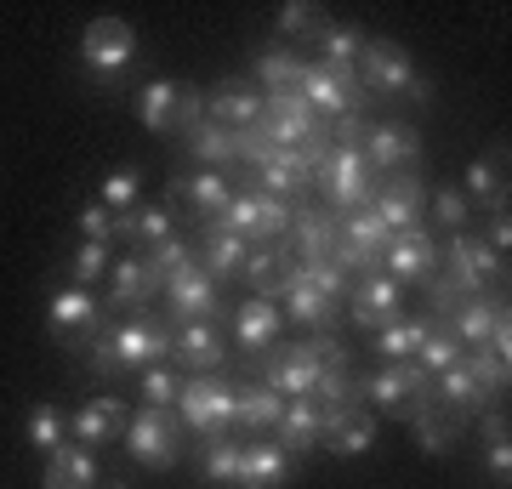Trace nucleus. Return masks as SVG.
I'll list each match as a JSON object with an SVG mask.
<instances>
[{"mask_svg":"<svg viewBox=\"0 0 512 489\" xmlns=\"http://www.w3.org/2000/svg\"><path fill=\"white\" fill-rule=\"evenodd\" d=\"M313 182L325 188L330 211H342V217L359 211V205H370V165H365V154H359V143H348V137H336V143L325 148Z\"/></svg>","mask_w":512,"mask_h":489,"instance_id":"1","label":"nucleus"},{"mask_svg":"<svg viewBox=\"0 0 512 489\" xmlns=\"http://www.w3.org/2000/svg\"><path fill=\"white\" fill-rule=\"evenodd\" d=\"M171 410H177L183 427H194L200 438L228 433V427H234V410H239V387H228L222 376H194V381H183V393H177Z\"/></svg>","mask_w":512,"mask_h":489,"instance_id":"2","label":"nucleus"},{"mask_svg":"<svg viewBox=\"0 0 512 489\" xmlns=\"http://www.w3.org/2000/svg\"><path fill=\"white\" fill-rule=\"evenodd\" d=\"M80 63H86V74H97L103 86L120 80V74L137 63V29H131L126 18H92L86 35H80Z\"/></svg>","mask_w":512,"mask_h":489,"instance_id":"3","label":"nucleus"},{"mask_svg":"<svg viewBox=\"0 0 512 489\" xmlns=\"http://www.w3.org/2000/svg\"><path fill=\"white\" fill-rule=\"evenodd\" d=\"M126 450L154 472L177 467V455H183V421H177V410H148L143 404L137 416H126Z\"/></svg>","mask_w":512,"mask_h":489,"instance_id":"4","label":"nucleus"},{"mask_svg":"<svg viewBox=\"0 0 512 489\" xmlns=\"http://www.w3.org/2000/svg\"><path fill=\"white\" fill-rule=\"evenodd\" d=\"M439 262H444V285H450V296H484V290L501 279V256L484 245V239H467V234H450V245L439 251Z\"/></svg>","mask_w":512,"mask_h":489,"instance_id":"5","label":"nucleus"},{"mask_svg":"<svg viewBox=\"0 0 512 489\" xmlns=\"http://www.w3.org/2000/svg\"><path fill=\"white\" fill-rule=\"evenodd\" d=\"M256 131L274 148H302L308 137H319V114L308 109L302 91H262V120Z\"/></svg>","mask_w":512,"mask_h":489,"instance_id":"6","label":"nucleus"},{"mask_svg":"<svg viewBox=\"0 0 512 489\" xmlns=\"http://www.w3.org/2000/svg\"><path fill=\"white\" fill-rule=\"evenodd\" d=\"M46 325H52L57 342H69V347H92V336L103 330V308H97L92 290L63 285L57 296H46Z\"/></svg>","mask_w":512,"mask_h":489,"instance_id":"7","label":"nucleus"},{"mask_svg":"<svg viewBox=\"0 0 512 489\" xmlns=\"http://www.w3.org/2000/svg\"><path fill=\"white\" fill-rule=\"evenodd\" d=\"M137 120H143L148 131L194 126V120H205V97L183 91L177 80H148V86L137 91Z\"/></svg>","mask_w":512,"mask_h":489,"instance_id":"8","label":"nucleus"},{"mask_svg":"<svg viewBox=\"0 0 512 489\" xmlns=\"http://www.w3.org/2000/svg\"><path fill=\"white\" fill-rule=\"evenodd\" d=\"M359 69H365V80L376 91H416L421 103L433 97V86L416 74L410 52H404V46H393V40H365V46H359Z\"/></svg>","mask_w":512,"mask_h":489,"instance_id":"9","label":"nucleus"},{"mask_svg":"<svg viewBox=\"0 0 512 489\" xmlns=\"http://www.w3.org/2000/svg\"><path fill=\"white\" fill-rule=\"evenodd\" d=\"M348 308H353V325L359 330H387V325L404 319V285L387 279V273H365V279L348 290Z\"/></svg>","mask_w":512,"mask_h":489,"instance_id":"10","label":"nucleus"},{"mask_svg":"<svg viewBox=\"0 0 512 489\" xmlns=\"http://www.w3.org/2000/svg\"><path fill=\"white\" fill-rule=\"evenodd\" d=\"M421 205H427V188H421L416 171H393V177L370 194V211L387 222V234H410V228H421Z\"/></svg>","mask_w":512,"mask_h":489,"instance_id":"11","label":"nucleus"},{"mask_svg":"<svg viewBox=\"0 0 512 489\" xmlns=\"http://www.w3.org/2000/svg\"><path fill=\"white\" fill-rule=\"evenodd\" d=\"M382 268L387 279H410V285H427L433 273H439V245H433V234L427 228H410V234H393V245L382 251Z\"/></svg>","mask_w":512,"mask_h":489,"instance_id":"12","label":"nucleus"},{"mask_svg":"<svg viewBox=\"0 0 512 489\" xmlns=\"http://www.w3.org/2000/svg\"><path fill=\"white\" fill-rule=\"evenodd\" d=\"M109 336H114V353H120V370L171 359V330L154 325V319H126V325H114Z\"/></svg>","mask_w":512,"mask_h":489,"instance_id":"13","label":"nucleus"},{"mask_svg":"<svg viewBox=\"0 0 512 489\" xmlns=\"http://www.w3.org/2000/svg\"><path fill=\"white\" fill-rule=\"evenodd\" d=\"M291 450L274 438H256L239 450V489H285L291 484Z\"/></svg>","mask_w":512,"mask_h":489,"instance_id":"14","label":"nucleus"},{"mask_svg":"<svg viewBox=\"0 0 512 489\" xmlns=\"http://www.w3.org/2000/svg\"><path fill=\"white\" fill-rule=\"evenodd\" d=\"M165 302H171V313H177V319H211V313L222 308L217 279H211V273H205L200 262L165 279Z\"/></svg>","mask_w":512,"mask_h":489,"instance_id":"15","label":"nucleus"},{"mask_svg":"<svg viewBox=\"0 0 512 489\" xmlns=\"http://www.w3.org/2000/svg\"><path fill=\"white\" fill-rule=\"evenodd\" d=\"M126 404L120 399H86L80 410L69 416V444H86V450H97V444H114V438L126 433Z\"/></svg>","mask_w":512,"mask_h":489,"instance_id":"16","label":"nucleus"},{"mask_svg":"<svg viewBox=\"0 0 512 489\" xmlns=\"http://www.w3.org/2000/svg\"><path fill=\"white\" fill-rule=\"evenodd\" d=\"M279 308L291 313L296 325H313V330H325L330 319H336V302H325V296L302 279V262H285V273H279Z\"/></svg>","mask_w":512,"mask_h":489,"instance_id":"17","label":"nucleus"},{"mask_svg":"<svg viewBox=\"0 0 512 489\" xmlns=\"http://www.w3.org/2000/svg\"><path fill=\"white\" fill-rule=\"evenodd\" d=\"M433 387V376H421L416 364H387V370H376V376L359 387V399H370L376 410H404L410 399H421Z\"/></svg>","mask_w":512,"mask_h":489,"instance_id":"18","label":"nucleus"},{"mask_svg":"<svg viewBox=\"0 0 512 489\" xmlns=\"http://www.w3.org/2000/svg\"><path fill=\"white\" fill-rule=\"evenodd\" d=\"M296 91L308 97L313 114H342V120H348V114L359 109V80H342V74L319 69V63L302 69V86H296Z\"/></svg>","mask_w":512,"mask_h":489,"instance_id":"19","label":"nucleus"},{"mask_svg":"<svg viewBox=\"0 0 512 489\" xmlns=\"http://www.w3.org/2000/svg\"><path fill=\"white\" fill-rule=\"evenodd\" d=\"M313 381H319V364H313L308 342H302V347H279L262 387H274L279 399H313Z\"/></svg>","mask_w":512,"mask_h":489,"instance_id":"20","label":"nucleus"},{"mask_svg":"<svg viewBox=\"0 0 512 489\" xmlns=\"http://www.w3.org/2000/svg\"><path fill=\"white\" fill-rule=\"evenodd\" d=\"M359 154H365L370 177H376V171H404V165H410V160L421 154V137L387 120V126H370V137L359 143Z\"/></svg>","mask_w":512,"mask_h":489,"instance_id":"21","label":"nucleus"},{"mask_svg":"<svg viewBox=\"0 0 512 489\" xmlns=\"http://www.w3.org/2000/svg\"><path fill=\"white\" fill-rule=\"evenodd\" d=\"M171 353L188 364V370H217L222 353H228V342H222V330L211 325V319H183V330H171Z\"/></svg>","mask_w":512,"mask_h":489,"instance_id":"22","label":"nucleus"},{"mask_svg":"<svg viewBox=\"0 0 512 489\" xmlns=\"http://www.w3.org/2000/svg\"><path fill=\"white\" fill-rule=\"evenodd\" d=\"M97 484V450L86 444H63L57 455H46L40 489H92Z\"/></svg>","mask_w":512,"mask_h":489,"instance_id":"23","label":"nucleus"},{"mask_svg":"<svg viewBox=\"0 0 512 489\" xmlns=\"http://www.w3.org/2000/svg\"><path fill=\"white\" fill-rule=\"evenodd\" d=\"M205 120L222 131H251L262 120V91H245V86H222L205 97Z\"/></svg>","mask_w":512,"mask_h":489,"instance_id":"24","label":"nucleus"},{"mask_svg":"<svg viewBox=\"0 0 512 489\" xmlns=\"http://www.w3.org/2000/svg\"><path fill=\"white\" fill-rule=\"evenodd\" d=\"M404 416H410V427H416V438H421V450L427 455H444L450 444H456V433H461V416H450V410L433 404V399H410L404 404Z\"/></svg>","mask_w":512,"mask_h":489,"instance_id":"25","label":"nucleus"},{"mask_svg":"<svg viewBox=\"0 0 512 489\" xmlns=\"http://www.w3.org/2000/svg\"><path fill=\"white\" fill-rule=\"evenodd\" d=\"M319 438H325L319 404L313 399H285V416H279V427H274V444H285L291 455H302V450H313Z\"/></svg>","mask_w":512,"mask_h":489,"instance_id":"26","label":"nucleus"},{"mask_svg":"<svg viewBox=\"0 0 512 489\" xmlns=\"http://www.w3.org/2000/svg\"><path fill=\"white\" fill-rule=\"evenodd\" d=\"M279 325H285V313H279V302H268V296H256V302H245L234 319V342L245 347V353H262V347H274Z\"/></svg>","mask_w":512,"mask_h":489,"instance_id":"27","label":"nucleus"},{"mask_svg":"<svg viewBox=\"0 0 512 489\" xmlns=\"http://www.w3.org/2000/svg\"><path fill=\"white\" fill-rule=\"evenodd\" d=\"M467 205H484L490 217H507V177H501V154H478L467 165Z\"/></svg>","mask_w":512,"mask_h":489,"instance_id":"28","label":"nucleus"},{"mask_svg":"<svg viewBox=\"0 0 512 489\" xmlns=\"http://www.w3.org/2000/svg\"><path fill=\"white\" fill-rule=\"evenodd\" d=\"M359 29H348V23H325L319 29V69L342 74V80H359Z\"/></svg>","mask_w":512,"mask_h":489,"instance_id":"29","label":"nucleus"},{"mask_svg":"<svg viewBox=\"0 0 512 489\" xmlns=\"http://www.w3.org/2000/svg\"><path fill=\"white\" fill-rule=\"evenodd\" d=\"M291 239H296V262H325L336 251V217H325V211H291Z\"/></svg>","mask_w":512,"mask_h":489,"instance_id":"30","label":"nucleus"},{"mask_svg":"<svg viewBox=\"0 0 512 489\" xmlns=\"http://www.w3.org/2000/svg\"><path fill=\"white\" fill-rule=\"evenodd\" d=\"M109 273H114V285H109L114 308H131V302L143 308V302L154 296V290H165V285H160V273H154V268L143 262V251H137V256H126V262H114Z\"/></svg>","mask_w":512,"mask_h":489,"instance_id":"31","label":"nucleus"},{"mask_svg":"<svg viewBox=\"0 0 512 489\" xmlns=\"http://www.w3.org/2000/svg\"><path fill=\"white\" fill-rule=\"evenodd\" d=\"M279 416H285V399H279L274 387H239V410H234V427H245V433H274Z\"/></svg>","mask_w":512,"mask_h":489,"instance_id":"32","label":"nucleus"},{"mask_svg":"<svg viewBox=\"0 0 512 489\" xmlns=\"http://www.w3.org/2000/svg\"><path fill=\"white\" fill-rule=\"evenodd\" d=\"M200 256H205V273L211 279H228V273H245V256H251V239H239L234 228H211L205 234V245H200Z\"/></svg>","mask_w":512,"mask_h":489,"instance_id":"33","label":"nucleus"},{"mask_svg":"<svg viewBox=\"0 0 512 489\" xmlns=\"http://www.w3.org/2000/svg\"><path fill=\"white\" fill-rule=\"evenodd\" d=\"M188 154H194V160H200L205 171H228V165L239 160L234 131L211 126V120H194V126H188Z\"/></svg>","mask_w":512,"mask_h":489,"instance_id":"34","label":"nucleus"},{"mask_svg":"<svg viewBox=\"0 0 512 489\" xmlns=\"http://www.w3.org/2000/svg\"><path fill=\"white\" fill-rule=\"evenodd\" d=\"M439 325V319H399V325L376 330V353H382L387 364H410L421 353V342H427V330Z\"/></svg>","mask_w":512,"mask_h":489,"instance_id":"35","label":"nucleus"},{"mask_svg":"<svg viewBox=\"0 0 512 489\" xmlns=\"http://www.w3.org/2000/svg\"><path fill=\"white\" fill-rule=\"evenodd\" d=\"M228 200H234V188H228V177H222V171H194V177H188V205H194L211 228L222 222Z\"/></svg>","mask_w":512,"mask_h":489,"instance_id":"36","label":"nucleus"},{"mask_svg":"<svg viewBox=\"0 0 512 489\" xmlns=\"http://www.w3.org/2000/svg\"><path fill=\"white\" fill-rule=\"evenodd\" d=\"M501 308H507V302H495V296H473V302L461 308V319H456V342L467 347V353L484 347L490 330H495V319H501Z\"/></svg>","mask_w":512,"mask_h":489,"instance_id":"37","label":"nucleus"},{"mask_svg":"<svg viewBox=\"0 0 512 489\" xmlns=\"http://www.w3.org/2000/svg\"><path fill=\"white\" fill-rule=\"evenodd\" d=\"M23 433H29V444H35L40 455H57L69 444V416H63L57 404H35L29 421H23Z\"/></svg>","mask_w":512,"mask_h":489,"instance_id":"38","label":"nucleus"},{"mask_svg":"<svg viewBox=\"0 0 512 489\" xmlns=\"http://www.w3.org/2000/svg\"><path fill=\"white\" fill-rule=\"evenodd\" d=\"M439 404L450 410V416H473V410H484V393H478V381L461 370V364H450V370H439Z\"/></svg>","mask_w":512,"mask_h":489,"instance_id":"39","label":"nucleus"},{"mask_svg":"<svg viewBox=\"0 0 512 489\" xmlns=\"http://www.w3.org/2000/svg\"><path fill=\"white\" fill-rule=\"evenodd\" d=\"M239 450H245V444H234L228 433H211L200 444V472L211 484H239Z\"/></svg>","mask_w":512,"mask_h":489,"instance_id":"40","label":"nucleus"},{"mask_svg":"<svg viewBox=\"0 0 512 489\" xmlns=\"http://www.w3.org/2000/svg\"><path fill=\"white\" fill-rule=\"evenodd\" d=\"M137 194H143V171H131V165H120V171H109V177H103V211H109V217H120L126 222L131 211H137Z\"/></svg>","mask_w":512,"mask_h":489,"instance_id":"41","label":"nucleus"},{"mask_svg":"<svg viewBox=\"0 0 512 489\" xmlns=\"http://www.w3.org/2000/svg\"><path fill=\"white\" fill-rule=\"evenodd\" d=\"M461 353H467V347L456 342V330L433 325V330H427V342H421V353H416L410 364H416L421 376H439V370H450V364H461Z\"/></svg>","mask_w":512,"mask_h":489,"instance_id":"42","label":"nucleus"},{"mask_svg":"<svg viewBox=\"0 0 512 489\" xmlns=\"http://www.w3.org/2000/svg\"><path fill=\"white\" fill-rule=\"evenodd\" d=\"M302 69H308V63H302L296 52H285V46L256 57V80H262V91H296L302 86Z\"/></svg>","mask_w":512,"mask_h":489,"instance_id":"43","label":"nucleus"},{"mask_svg":"<svg viewBox=\"0 0 512 489\" xmlns=\"http://www.w3.org/2000/svg\"><path fill=\"white\" fill-rule=\"evenodd\" d=\"M325 444L336 455H365V450H376V421H370L365 410H353V416H342L325 433Z\"/></svg>","mask_w":512,"mask_h":489,"instance_id":"44","label":"nucleus"},{"mask_svg":"<svg viewBox=\"0 0 512 489\" xmlns=\"http://www.w3.org/2000/svg\"><path fill=\"white\" fill-rule=\"evenodd\" d=\"M120 234L137 239V245H160V239H171V205H143V211H131L126 222H120Z\"/></svg>","mask_w":512,"mask_h":489,"instance_id":"45","label":"nucleus"},{"mask_svg":"<svg viewBox=\"0 0 512 489\" xmlns=\"http://www.w3.org/2000/svg\"><path fill=\"white\" fill-rule=\"evenodd\" d=\"M285 262H291V256H279L274 245H268V251H251V256H245V279H251L256 296L279 302V273H285Z\"/></svg>","mask_w":512,"mask_h":489,"instance_id":"46","label":"nucleus"},{"mask_svg":"<svg viewBox=\"0 0 512 489\" xmlns=\"http://www.w3.org/2000/svg\"><path fill=\"white\" fill-rule=\"evenodd\" d=\"M177 393H183V376H177V370H165V364H148V370H143L137 399H143L148 410H171V404H177Z\"/></svg>","mask_w":512,"mask_h":489,"instance_id":"47","label":"nucleus"},{"mask_svg":"<svg viewBox=\"0 0 512 489\" xmlns=\"http://www.w3.org/2000/svg\"><path fill=\"white\" fill-rule=\"evenodd\" d=\"M143 262H148V268H154V273H160V285H165L171 273L194 268V245H188V239H177V234H171V239H160V245H148V251H143Z\"/></svg>","mask_w":512,"mask_h":489,"instance_id":"48","label":"nucleus"},{"mask_svg":"<svg viewBox=\"0 0 512 489\" xmlns=\"http://www.w3.org/2000/svg\"><path fill=\"white\" fill-rule=\"evenodd\" d=\"M461 370L478 381V393L484 399H495L501 387H507V364L495 359V353H484V347H473V353H461Z\"/></svg>","mask_w":512,"mask_h":489,"instance_id":"49","label":"nucleus"},{"mask_svg":"<svg viewBox=\"0 0 512 489\" xmlns=\"http://www.w3.org/2000/svg\"><path fill=\"white\" fill-rule=\"evenodd\" d=\"M251 205H256V239H279V234H291V205H285V200H274V194L251 188Z\"/></svg>","mask_w":512,"mask_h":489,"instance_id":"50","label":"nucleus"},{"mask_svg":"<svg viewBox=\"0 0 512 489\" xmlns=\"http://www.w3.org/2000/svg\"><path fill=\"white\" fill-rule=\"evenodd\" d=\"M325 29V12L308 6V0H291V6H279V35H296V40H319Z\"/></svg>","mask_w":512,"mask_h":489,"instance_id":"51","label":"nucleus"},{"mask_svg":"<svg viewBox=\"0 0 512 489\" xmlns=\"http://www.w3.org/2000/svg\"><path fill=\"white\" fill-rule=\"evenodd\" d=\"M302 279H308V285L319 290L325 302H348V290H353V285H348V273L336 268L330 256H325V262H302Z\"/></svg>","mask_w":512,"mask_h":489,"instance_id":"52","label":"nucleus"},{"mask_svg":"<svg viewBox=\"0 0 512 489\" xmlns=\"http://www.w3.org/2000/svg\"><path fill=\"white\" fill-rule=\"evenodd\" d=\"M69 268H74V285H80V290H92L97 279H103V273L114 268V262H109V245H92V239H86V245L74 251Z\"/></svg>","mask_w":512,"mask_h":489,"instance_id":"53","label":"nucleus"},{"mask_svg":"<svg viewBox=\"0 0 512 489\" xmlns=\"http://www.w3.org/2000/svg\"><path fill=\"white\" fill-rule=\"evenodd\" d=\"M433 217H439L450 234H461V222L473 217V205H467V194H456V188H439V194H433Z\"/></svg>","mask_w":512,"mask_h":489,"instance_id":"54","label":"nucleus"},{"mask_svg":"<svg viewBox=\"0 0 512 489\" xmlns=\"http://www.w3.org/2000/svg\"><path fill=\"white\" fill-rule=\"evenodd\" d=\"M80 234L92 239V245H109V239L120 234V217H109L103 205H86V211H80Z\"/></svg>","mask_w":512,"mask_h":489,"instance_id":"55","label":"nucleus"},{"mask_svg":"<svg viewBox=\"0 0 512 489\" xmlns=\"http://www.w3.org/2000/svg\"><path fill=\"white\" fill-rule=\"evenodd\" d=\"M86 364H92L97 376H114V370H120V353H114V336H109V330H97V336H92V347H86Z\"/></svg>","mask_w":512,"mask_h":489,"instance_id":"56","label":"nucleus"},{"mask_svg":"<svg viewBox=\"0 0 512 489\" xmlns=\"http://www.w3.org/2000/svg\"><path fill=\"white\" fill-rule=\"evenodd\" d=\"M484 472H490L495 484L507 489V478H512V450H507V438H484Z\"/></svg>","mask_w":512,"mask_h":489,"instance_id":"57","label":"nucleus"},{"mask_svg":"<svg viewBox=\"0 0 512 489\" xmlns=\"http://www.w3.org/2000/svg\"><path fill=\"white\" fill-rule=\"evenodd\" d=\"M501 262H507V251H512V228H507V217H490V239H484Z\"/></svg>","mask_w":512,"mask_h":489,"instance_id":"58","label":"nucleus"},{"mask_svg":"<svg viewBox=\"0 0 512 489\" xmlns=\"http://www.w3.org/2000/svg\"><path fill=\"white\" fill-rule=\"evenodd\" d=\"M484 438H507V421H501V416H484Z\"/></svg>","mask_w":512,"mask_h":489,"instance_id":"59","label":"nucleus"},{"mask_svg":"<svg viewBox=\"0 0 512 489\" xmlns=\"http://www.w3.org/2000/svg\"><path fill=\"white\" fill-rule=\"evenodd\" d=\"M103 489H126V484H103Z\"/></svg>","mask_w":512,"mask_h":489,"instance_id":"60","label":"nucleus"}]
</instances>
